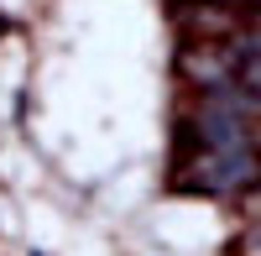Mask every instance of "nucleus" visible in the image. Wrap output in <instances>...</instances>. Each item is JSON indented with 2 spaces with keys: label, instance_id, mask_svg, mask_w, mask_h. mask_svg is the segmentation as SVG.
<instances>
[{
  "label": "nucleus",
  "instance_id": "obj_1",
  "mask_svg": "<svg viewBox=\"0 0 261 256\" xmlns=\"http://www.w3.org/2000/svg\"><path fill=\"white\" fill-rule=\"evenodd\" d=\"M183 183L199 194L230 199V194H251L261 183V152H199L183 167Z\"/></svg>",
  "mask_w": 261,
  "mask_h": 256
},
{
  "label": "nucleus",
  "instance_id": "obj_2",
  "mask_svg": "<svg viewBox=\"0 0 261 256\" xmlns=\"http://www.w3.org/2000/svg\"><path fill=\"white\" fill-rule=\"evenodd\" d=\"M183 73L199 84L204 94H214V89H225V84H235V58H230V47L199 42V47H188V53H183Z\"/></svg>",
  "mask_w": 261,
  "mask_h": 256
}]
</instances>
